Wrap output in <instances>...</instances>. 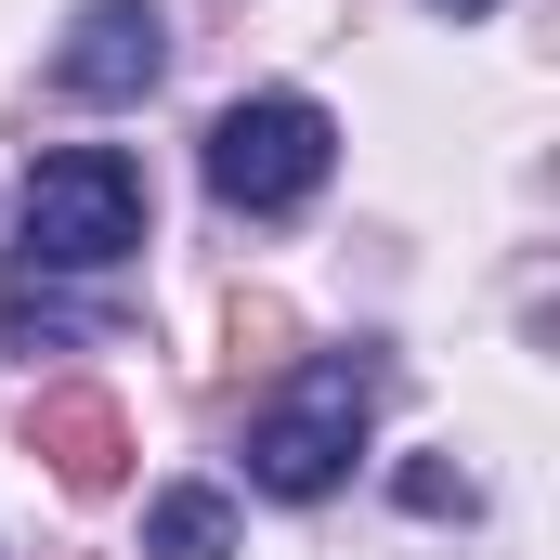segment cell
<instances>
[{
    "label": "cell",
    "mask_w": 560,
    "mask_h": 560,
    "mask_svg": "<svg viewBox=\"0 0 560 560\" xmlns=\"http://www.w3.org/2000/svg\"><path fill=\"white\" fill-rule=\"evenodd\" d=\"M326 170H339V118L313 92H248L209 118V196L248 222H287L300 196H326Z\"/></svg>",
    "instance_id": "6da1fadb"
},
{
    "label": "cell",
    "mask_w": 560,
    "mask_h": 560,
    "mask_svg": "<svg viewBox=\"0 0 560 560\" xmlns=\"http://www.w3.org/2000/svg\"><path fill=\"white\" fill-rule=\"evenodd\" d=\"M365 405H378V378L352 365V352H313L300 378H287L275 405L248 418V482L287 495V509H313L339 469H352V443H365Z\"/></svg>",
    "instance_id": "7a4b0ae2"
},
{
    "label": "cell",
    "mask_w": 560,
    "mask_h": 560,
    "mask_svg": "<svg viewBox=\"0 0 560 560\" xmlns=\"http://www.w3.org/2000/svg\"><path fill=\"white\" fill-rule=\"evenodd\" d=\"M143 248V170L118 143H66L26 170V261L39 275H105Z\"/></svg>",
    "instance_id": "3957f363"
},
{
    "label": "cell",
    "mask_w": 560,
    "mask_h": 560,
    "mask_svg": "<svg viewBox=\"0 0 560 560\" xmlns=\"http://www.w3.org/2000/svg\"><path fill=\"white\" fill-rule=\"evenodd\" d=\"M156 79H170V13L156 0H79L66 13V52H52L66 105H143Z\"/></svg>",
    "instance_id": "277c9868"
},
{
    "label": "cell",
    "mask_w": 560,
    "mask_h": 560,
    "mask_svg": "<svg viewBox=\"0 0 560 560\" xmlns=\"http://www.w3.org/2000/svg\"><path fill=\"white\" fill-rule=\"evenodd\" d=\"M26 456H52L66 495H118V469H131V418H118L105 392H26Z\"/></svg>",
    "instance_id": "5b68a950"
},
{
    "label": "cell",
    "mask_w": 560,
    "mask_h": 560,
    "mask_svg": "<svg viewBox=\"0 0 560 560\" xmlns=\"http://www.w3.org/2000/svg\"><path fill=\"white\" fill-rule=\"evenodd\" d=\"M235 548V509L209 495V482H170L156 509H143V560H222Z\"/></svg>",
    "instance_id": "8992f818"
},
{
    "label": "cell",
    "mask_w": 560,
    "mask_h": 560,
    "mask_svg": "<svg viewBox=\"0 0 560 560\" xmlns=\"http://www.w3.org/2000/svg\"><path fill=\"white\" fill-rule=\"evenodd\" d=\"M405 509H469V469H443V456H418V469H405Z\"/></svg>",
    "instance_id": "52a82bcc"
},
{
    "label": "cell",
    "mask_w": 560,
    "mask_h": 560,
    "mask_svg": "<svg viewBox=\"0 0 560 560\" xmlns=\"http://www.w3.org/2000/svg\"><path fill=\"white\" fill-rule=\"evenodd\" d=\"M430 13H495V0H430Z\"/></svg>",
    "instance_id": "ba28073f"
}]
</instances>
